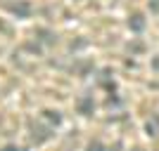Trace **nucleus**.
Wrapping results in <instances>:
<instances>
[{
    "instance_id": "nucleus-1",
    "label": "nucleus",
    "mask_w": 159,
    "mask_h": 151,
    "mask_svg": "<svg viewBox=\"0 0 159 151\" xmlns=\"http://www.w3.org/2000/svg\"><path fill=\"white\" fill-rule=\"evenodd\" d=\"M128 26H131V31L140 33L143 28H145V21H143V17H140V14H133V17H131V21H128Z\"/></svg>"
},
{
    "instance_id": "nucleus-2",
    "label": "nucleus",
    "mask_w": 159,
    "mask_h": 151,
    "mask_svg": "<svg viewBox=\"0 0 159 151\" xmlns=\"http://www.w3.org/2000/svg\"><path fill=\"white\" fill-rule=\"evenodd\" d=\"M14 14H19V17H29V12H31V7L26 5V2H17V5H12L10 7Z\"/></svg>"
},
{
    "instance_id": "nucleus-3",
    "label": "nucleus",
    "mask_w": 159,
    "mask_h": 151,
    "mask_svg": "<svg viewBox=\"0 0 159 151\" xmlns=\"http://www.w3.org/2000/svg\"><path fill=\"white\" fill-rule=\"evenodd\" d=\"M93 97H83V99H81V102H79V111L81 113H90V111H93Z\"/></svg>"
},
{
    "instance_id": "nucleus-4",
    "label": "nucleus",
    "mask_w": 159,
    "mask_h": 151,
    "mask_svg": "<svg viewBox=\"0 0 159 151\" xmlns=\"http://www.w3.org/2000/svg\"><path fill=\"white\" fill-rule=\"evenodd\" d=\"M45 118H48V120H52V123L57 125V123H60V120H62V116H60V113H57V111H45Z\"/></svg>"
},
{
    "instance_id": "nucleus-5",
    "label": "nucleus",
    "mask_w": 159,
    "mask_h": 151,
    "mask_svg": "<svg viewBox=\"0 0 159 151\" xmlns=\"http://www.w3.org/2000/svg\"><path fill=\"white\" fill-rule=\"evenodd\" d=\"M147 132H150V135H159V125H157V118H152L150 123H147Z\"/></svg>"
},
{
    "instance_id": "nucleus-6",
    "label": "nucleus",
    "mask_w": 159,
    "mask_h": 151,
    "mask_svg": "<svg viewBox=\"0 0 159 151\" xmlns=\"http://www.w3.org/2000/svg\"><path fill=\"white\" fill-rule=\"evenodd\" d=\"M88 151H105V146L100 144V142H90V144H88Z\"/></svg>"
},
{
    "instance_id": "nucleus-7",
    "label": "nucleus",
    "mask_w": 159,
    "mask_h": 151,
    "mask_svg": "<svg viewBox=\"0 0 159 151\" xmlns=\"http://www.w3.org/2000/svg\"><path fill=\"white\" fill-rule=\"evenodd\" d=\"M152 10H154V12H159V0H152Z\"/></svg>"
},
{
    "instance_id": "nucleus-8",
    "label": "nucleus",
    "mask_w": 159,
    "mask_h": 151,
    "mask_svg": "<svg viewBox=\"0 0 159 151\" xmlns=\"http://www.w3.org/2000/svg\"><path fill=\"white\" fill-rule=\"evenodd\" d=\"M2 151H24V149H17V146H5Z\"/></svg>"
}]
</instances>
